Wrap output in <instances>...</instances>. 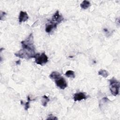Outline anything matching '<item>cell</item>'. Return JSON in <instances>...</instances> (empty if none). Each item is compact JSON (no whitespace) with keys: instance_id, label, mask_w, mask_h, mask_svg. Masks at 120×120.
<instances>
[{"instance_id":"14","label":"cell","mask_w":120,"mask_h":120,"mask_svg":"<svg viewBox=\"0 0 120 120\" xmlns=\"http://www.w3.org/2000/svg\"><path fill=\"white\" fill-rule=\"evenodd\" d=\"M27 100H28V101L25 104V107H24L25 110H27L30 108V102L31 101H32V100L30 99V96H28Z\"/></svg>"},{"instance_id":"9","label":"cell","mask_w":120,"mask_h":120,"mask_svg":"<svg viewBox=\"0 0 120 120\" xmlns=\"http://www.w3.org/2000/svg\"><path fill=\"white\" fill-rule=\"evenodd\" d=\"M90 6V3L88 0H83L80 4V7L83 9H87Z\"/></svg>"},{"instance_id":"2","label":"cell","mask_w":120,"mask_h":120,"mask_svg":"<svg viewBox=\"0 0 120 120\" xmlns=\"http://www.w3.org/2000/svg\"><path fill=\"white\" fill-rule=\"evenodd\" d=\"M64 18L60 14L59 12L57 10L53 15L52 20L48 22L45 25V31L47 33H50L52 30H54L57 25L60 23Z\"/></svg>"},{"instance_id":"11","label":"cell","mask_w":120,"mask_h":120,"mask_svg":"<svg viewBox=\"0 0 120 120\" xmlns=\"http://www.w3.org/2000/svg\"><path fill=\"white\" fill-rule=\"evenodd\" d=\"M65 75L68 77H70L72 78H74L75 77V74L73 70H69L67 71L65 73Z\"/></svg>"},{"instance_id":"5","label":"cell","mask_w":120,"mask_h":120,"mask_svg":"<svg viewBox=\"0 0 120 120\" xmlns=\"http://www.w3.org/2000/svg\"><path fill=\"white\" fill-rule=\"evenodd\" d=\"M55 82L57 86L62 90L65 89L68 86V84L66 81L63 77L61 76H60L58 79L55 80Z\"/></svg>"},{"instance_id":"15","label":"cell","mask_w":120,"mask_h":120,"mask_svg":"<svg viewBox=\"0 0 120 120\" xmlns=\"http://www.w3.org/2000/svg\"><path fill=\"white\" fill-rule=\"evenodd\" d=\"M58 118L54 116L53 115H52V114H50L48 115V117L47 118L46 120H57Z\"/></svg>"},{"instance_id":"8","label":"cell","mask_w":120,"mask_h":120,"mask_svg":"<svg viewBox=\"0 0 120 120\" xmlns=\"http://www.w3.org/2000/svg\"><path fill=\"white\" fill-rule=\"evenodd\" d=\"M60 76H61L59 72L56 71H53L52 72V73L49 75V77L52 80H53L54 81L59 78Z\"/></svg>"},{"instance_id":"13","label":"cell","mask_w":120,"mask_h":120,"mask_svg":"<svg viewBox=\"0 0 120 120\" xmlns=\"http://www.w3.org/2000/svg\"><path fill=\"white\" fill-rule=\"evenodd\" d=\"M108 101H109V99H108L107 97H104V98H103L101 99V101L100 102L99 107L101 106V107H100V108H102L103 106L105 103H106L107 102H108Z\"/></svg>"},{"instance_id":"10","label":"cell","mask_w":120,"mask_h":120,"mask_svg":"<svg viewBox=\"0 0 120 120\" xmlns=\"http://www.w3.org/2000/svg\"><path fill=\"white\" fill-rule=\"evenodd\" d=\"M98 74L99 75H101L104 78H106L109 75V73L108 72V71L104 69H100L98 71Z\"/></svg>"},{"instance_id":"4","label":"cell","mask_w":120,"mask_h":120,"mask_svg":"<svg viewBox=\"0 0 120 120\" xmlns=\"http://www.w3.org/2000/svg\"><path fill=\"white\" fill-rule=\"evenodd\" d=\"M34 58L35 59V62L38 65H43L48 62V59L47 55L43 52L41 54L37 53L36 54Z\"/></svg>"},{"instance_id":"6","label":"cell","mask_w":120,"mask_h":120,"mask_svg":"<svg viewBox=\"0 0 120 120\" xmlns=\"http://www.w3.org/2000/svg\"><path fill=\"white\" fill-rule=\"evenodd\" d=\"M88 98L85 94L83 92H80L78 93H75L74 95V100L75 101H81L82 99H86Z\"/></svg>"},{"instance_id":"3","label":"cell","mask_w":120,"mask_h":120,"mask_svg":"<svg viewBox=\"0 0 120 120\" xmlns=\"http://www.w3.org/2000/svg\"><path fill=\"white\" fill-rule=\"evenodd\" d=\"M109 82L110 90L112 94L115 96L118 95L119 94L120 82L114 77L109 80Z\"/></svg>"},{"instance_id":"12","label":"cell","mask_w":120,"mask_h":120,"mask_svg":"<svg viewBox=\"0 0 120 120\" xmlns=\"http://www.w3.org/2000/svg\"><path fill=\"white\" fill-rule=\"evenodd\" d=\"M43 100H42V105L44 106H46L47 103L49 101L50 99L48 97H47L46 95H44L42 97Z\"/></svg>"},{"instance_id":"1","label":"cell","mask_w":120,"mask_h":120,"mask_svg":"<svg viewBox=\"0 0 120 120\" xmlns=\"http://www.w3.org/2000/svg\"><path fill=\"white\" fill-rule=\"evenodd\" d=\"M21 44L22 49L15 53V55L17 57L27 60L34 58L36 54L32 33H30L26 39L22 41Z\"/></svg>"},{"instance_id":"7","label":"cell","mask_w":120,"mask_h":120,"mask_svg":"<svg viewBox=\"0 0 120 120\" xmlns=\"http://www.w3.org/2000/svg\"><path fill=\"white\" fill-rule=\"evenodd\" d=\"M29 18V16L26 12L21 11L19 14V22L20 23L22 22H25Z\"/></svg>"},{"instance_id":"16","label":"cell","mask_w":120,"mask_h":120,"mask_svg":"<svg viewBox=\"0 0 120 120\" xmlns=\"http://www.w3.org/2000/svg\"><path fill=\"white\" fill-rule=\"evenodd\" d=\"M20 63H21V61H20V60H17V61H16V64H20Z\"/></svg>"}]
</instances>
